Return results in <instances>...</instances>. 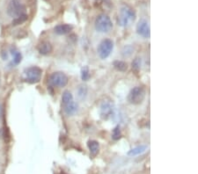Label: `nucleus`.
Masks as SVG:
<instances>
[{
	"instance_id": "1",
	"label": "nucleus",
	"mask_w": 198,
	"mask_h": 174,
	"mask_svg": "<svg viewBox=\"0 0 198 174\" xmlns=\"http://www.w3.org/2000/svg\"><path fill=\"white\" fill-rule=\"evenodd\" d=\"M136 19V13L133 9L128 6H123L121 8L118 15V24L122 27H128Z\"/></svg>"
},
{
	"instance_id": "2",
	"label": "nucleus",
	"mask_w": 198,
	"mask_h": 174,
	"mask_svg": "<svg viewBox=\"0 0 198 174\" xmlns=\"http://www.w3.org/2000/svg\"><path fill=\"white\" fill-rule=\"evenodd\" d=\"M7 13L10 17L16 19L26 14V7L20 0H11L7 6Z\"/></svg>"
},
{
	"instance_id": "3",
	"label": "nucleus",
	"mask_w": 198,
	"mask_h": 174,
	"mask_svg": "<svg viewBox=\"0 0 198 174\" xmlns=\"http://www.w3.org/2000/svg\"><path fill=\"white\" fill-rule=\"evenodd\" d=\"M113 27L110 18L106 14H100L95 20V28L99 33L109 32Z\"/></svg>"
},
{
	"instance_id": "4",
	"label": "nucleus",
	"mask_w": 198,
	"mask_h": 174,
	"mask_svg": "<svg viewBox=\"0 0 198 174\" xmlns=\"http://www.w3.org/2000/svg\"><path fill=\"white\" fill-rule=\"evenodd\" d=\"M68 81H69L68 77L64 72L61 71L54 72L49 79V84L56 87H64L68 84Z\"/></svg>"
},
{
	"instance_id": "5",
	"label": "nucleus",
	"mask_w": 198,
	"mask_h": 174,
	"mask_svg": "<svg viewBox=\"0 0 198 174\" xmlns=\"http://www.w3.org/2000/svg\"><path fill=\"white\" fill-rule=\"evenodd\" d=\"M42 71L39 67L33 66L28 68L25 71V80L30 84H35L38 83L41 77Z\"/></svg>"
},
{
	"instance_id": "6",
	"label": "nucleus",
	"mask_w": 198,
	"mask_h": 174,
	"mask_svg": "<svg viewBox=\"0 0 198 174\" xmlns=\"http://www.w3.org/2000/svg\"><path fill=\"white\" fill-rule=\"evenodd\" d=\"M145 90L140 86H137V87H134L130 91L129 97H128V100L130 101V103L133 104V105H138L143 102V100L145 99Z\"/></svg>"
},
{
	"instance_id": "7",
	"label": "nucleus",
	"mask_w": 198,
	"mask_h": 174,
	"mask_svg": "<svg viewBox=\"0 0 198 174\" xmlns=\"http://www.w3.org/2000/svg\"><path fill=\"white\" fill-rule=\"evenodd\" d=\"M113 48H114V43L111 40L109 39L103 40L98 48V54L99 57L101 59H106L108 57L112 52Z\"/></svg>"
},
{
	"instance_id": "8",
	"label": "nucleus",
	"mask_w": 198,
	"mask_h": 174,
	"mask_svg": "<svg viewBox=\"0 0 198 174\" xmlns=\"http://www.w3.org/2000/svg\"><path fill=\"white\" fill-rule=\"evenodd\" d=\"M137 32L144 38H149L151 35V29L149 23L145 19H141L137 26Z\"/></svg>"
},
{
	"instance_id": "9",
	"label": "nucleus",
	"mask_w": 198,
	"mask_h": 174,
	"mask_svg": "<svg viewBox=\"0 0 198 174\" xmlns=\"http://www.w3.org/2000/svg\"><path fill=\"white\" fill-rule=\"evenodd\" d=\"M72 26L71 25H68V24H60L57 26H55L54 30L55 33L59 34V35H63V34H66V33H69L72 30Z\"/></svg>"
},
{
	"instance_id": "10",
	"label": "nucleus",
	"mask_w": 198,
	"mask_h": 174,
	"mask_svg": "<svg viewBox=\"0 0 198 174\" xmlns=\"http://www.w3.org/2000/svg\"><path fill=\"white\" fill-rule=\"evenodd\" d=\"M78 107H79L78 104L76 103L74 100L64 105V112L66 113V114H68V115H73L74 114H76V112L78 111Z\"/></svg>"
},
{
	"instance_id": "11",
	"label": "nucleus",
	"mask_w": 198,
	"mask_h": 174,
	"mask_svg": "<svg viewBox=\"0 0 198 174\" xmlns=\"http://www.w3.org/2000/svg\"><path fill=\"white\" fill-rule=\"evenodd\" d=\"M52 49V45L49 42H47V41L41 42L38 47V51H39L41 55H43V56H46V55H49V53H51Z\"/></svg>"
},
{
	"instance_id": "12",
	"label": "nucleus",
	"mask_w": 198,
	"mask_h": 174,
	"mask_svg": "<svg viewBox=\"0 0 198 174\" xmlns=\"http://www.w3.org/2000/svg\"><path fill=\"white\" fill-rule=\"evenodd\" d=\"M87 146H88V149L90 150V153L92 155V156H96L98 154L99 149V142L97 141H94V140H90L88 141L87 142Z\"/></svg>"
},
{
	"instance_id": "13",
	"label": "nucleus",
	"mask_w": 198,
	"mask_h": 174,
	"mask_svg": "<svg viewBox=\"0 0 198 174\" xmlns=\"http://www.w3.org/2000/svg\"><path fill=\"white\" fill-rule=\"evenodd\" d=\"M146 149H147V147H146L145 145H140V146H138V147H136V148L130 149V150L128 152V155H129V156H138V155L144 153L145 150H146Z\"/></svg>"
},
{
	"instance_id": "14",
	"label": "nucleus",
	"mask_w": 198,
	"mask_h": 174,
	"mask_svg": "<svg viewBox=\"0 0 198 174\" xmlns=\"http://www.w3.org/2000/svg\"><path fill=\"white\" fill-rule=\"evenodd\" d=\"M112 112V108H111V106L110 104L107 103V102H104L101 106V114L103 117L107 118V116L109 115Z\"/></svg>"
},
{
	"instance_id": "15",
	"label": "nucleus",
	"mask_w": 198,
	"mask_h": 174,
	"mask_svg": "<svg viewBox=\"0 0 198 174\" xmlns=\"http://www.w3.org/2000/svg\"><path fill=\"white\" fill-rule=\"evenodd\" d=\"M114 67L119 71H126L128 69V64L122 61H115L114 62Z\"/></svg>"
},
{
	"instance_id": "16",
	"label": "nucleus",
	"mask_w": 198,
	"mask_h": 174,
	"mask_svg": "<svg viewBox=\"0 0 198 174\" xmlns=\"http://www.w3.org/2000/svg\"><path fill=\"white\" fill-rule=\"evenodd\" d=\"M27 14H23V15H21L20 17H18V18H16V19H13V22H12V24H13V26H18V25H20V24H22V23H24V22H26V20H27Z\"/></svg>"
},
{
	"instance_id": "17",
	"label": "nucleus",
	"mask_w": 198,
	"mask_h": 174,
	"mask_svg": "<svg viewBox=\"0 0 198 174\" xmlns=\"http://www.w3.org/2000/svg\"><path fill=\"white\" fill-rule=\"evenodd\" d=\"M73 100V96L72 94L69 91H65L64 93H63V97H62V101L63 104L65 105V104L69 103L71 101Z\"/></svg>"
},
{
	"instance_id": "18",
	"label": "nucleus",
	"mask_w": 198,
	"mask_h": 174,
	"mask_svg": "<svg viewBox=\"0 0 198 174\" xmlns=\"http://www.w3.org/2000/svg\"><path fill=\"white\" fill-rule=\"evenodd\" d=\"M90 77V71L87 66H85L81 70V78L83 81H87Z\"/></svg>"
},
{
	"instance_id": "19",
	"label": "nucleus",
	"mask_w": 198,
	"mask_h": 174,
	"mask_svg": "<svg viewBox=\"0 0 198 174\" xmlns=\"http://www.w3.org/2000/svg\"><path fill=\"white\" fill-rule=\"evenodd\" d=\"M121 135H122V133H121V129H120V127L119 126H116L114 130H113V135L112 138L114 140H119L121 138Z\"/></svg>"
},
{
	"instance_id": "20",
	"label": "nucleus",
	"mask_w": 198,
	"mask_h": 174,
	"mask_svg": "<svg viewBox=\"0 0 198 174\" xmlns=\"http://www.w3.org/2000/svg\"><path fill=\"white\" fill-rule=\"evenodd\" d=\"M13 63L15 64H19L20 62H21V59H22V56L20 54V52L19 51H14L13 52Z\"/></svg>"
},
{
	"instance_id": "21",
	"label": "nucleus",
	"mask_w": 198,
	"mask_h": 174,
	"mask_svg": "<svg viewBox=\"0 0 198 174\" xmlns=\"http://www.w3.org/2000/svg\"><path fill=\"white\" fill-rule=\"evenodd\" d=\"M141 67V59L140 58H136L133 62H132V68L136 71H138Z\"/></svg>"
}]
</instances>
